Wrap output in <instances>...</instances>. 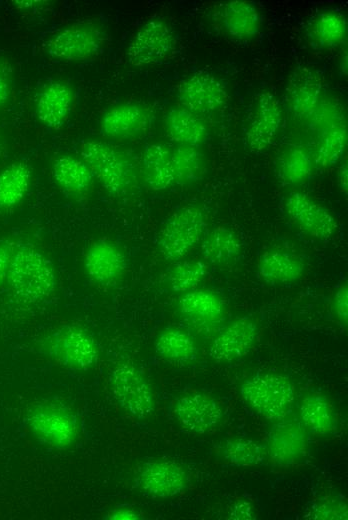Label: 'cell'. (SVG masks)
<instances>
[{
    "instance_id": "4fadbf2b",
    "label": "cell",
    "mask_w": 348,
    "mask_h": 520,
    "mask_svg": "<svg viewBox=\"0 0 348 520\" xmlns=\"http://www.w3.org/2000/svg\"><path fill=\"white\" fill-rule=\"evenodd\" d=\"M83 265L91 281L102 287H110L125 274L128 258L115 243L98 239L85 250Z\"/></svg>"
},
{
    "instance_id": "ee69618b",
    "label": "cell",
    "mask_w": 348,
    "mask_h": 520,
    "mask_svg": "<svg viewBox=\"0 0 348 520\" xmlns=\"http://www.w3.org/2000/svg\"><path fill=\"white\" fill-rule=\"evenodd\" d=\"M337 184L342 193L345 195L347 194V187H348V169L347 165L343 164L341 167H339L337 172Z\"/></svg>"
},
{
    "instance_id": "7a4b0ae2",
    "label": "cell",
    "mask_w": 348,
    "mask_h": 520,
    "mask_svg": "<svg viewBox=\"0 0 348 520\" xmlns=\"http://www.w3.org/2000/svg\"><path fill=\"white\" fill-rule=\"evenodd\" d=\"M80 157L90 168L93 177L111 195L125 196L137 183V173L130 157L107 142L84 141Z\"/></svg>"
},
{
    "instance_id": "74e56055",
    "label": "cell",
    "mask_w": 348,
    "mask_h": 520,
    "mask_svg": "<svg viewBox=\"0 0 348 520\" xmlns=\"http://www.w3.org/2000/svg\"><path fill=\"white\" fill-rule=\"evenodd\" d=\"M334 313L338 321L346 326L348 322V287L341 285L337 288L333 298Z\"/></svg>"
},
{
    "instance_id": "1f68e13d",
    "label": "cell",
    "mask_w": 348,
    "mask_h": 520,
    "mask_svg": "<svg viewBox=\"0 0 348 520\" xmlns=\"http://www.w3.org/2000/svg\"><path fill=\"white\" fill-rule=\"evenodd\" d=\"M174 182L189 185L201 180L207 173L205 155L194 146L178 145L171 154Z\"/></svg>"
},
{
    "instance_id": "603a6c76",
    "label": "cell",
    "mask_w": 348,
    "mask_h": 520,
    "mask_svg": "<svg viewBox=\"0 0 348 520\" xmlns=\"http://www.w3.org/2000/svg\"><path fill=\"white\" fill-rule=\"evenodd\" d=\"M221 18L226 33L237 40L253 39L261 28L260 11L251 1H228L223 6Z\"/></svg>"
},
{
    "instance_id": "4dcf8cb0",
    "label": "cell",
    "mask_w": 348,
    "mask_h": 520,
    "mask_svg": "<svg viewBox=\"0 0 348 520\" xmlns=\"http://www.w3.org/2000/svg\"><path fill=\"white\" fill-rule=\"evenodd\" d=\"M156 354L174 364H187L197 358V346L192 337L180 329H167L155 340Z\"/></svg>"
},
{
    "instance_id": "7c38bea8",
    "label": "cell",
    "mask_w": 348,
    "mask_h": 520,
    "mask_svg": "<svg viewBox=\"0 0 348 520\" xmlns=\"http://www.w3.org/2000/svg\"><path fill=\"white\" fill-rule=\"evenodd\" d=\"M282 121L283 113L278 98L269 91L260 93L244 135L247 148L253 152L268 149L276 139Z\"/></svg>"
},
{
    "instance_id": "5b68a950",
    "label": "cell",
    "mask_w": 348,
    "mask_h": 520,
    "mask_svg": "<svg viewBox=\"0 0 348 520\" xmlns=\"http://www.w3.org/2000/svg\"><path fill=\"white\" fill-rule=\"evenodd\" d=\"M51 358L72 370H88L98 359V346L94 338L82 327L64 325L55 330L46 341Z\"/></svg>"
},
{
    "instance_id": "2e32d148",
    "label": "cell",
    "mask_w": 348,
    "mask_h": 520,
    "mask_svg": "<svg viewBox=\"0 0 348 520\" xmlns=\"http://www.w3.org/2000/svg\"><path fill=\"white\" fill-rule=\"evenodd\" d=\"M259 333L249 317L231 321L212 340L209 355L216 362H231L244 357L254 346Z\"/></svg>"
},
{
    "instance_id": "f546056e",
    "label": "cell",
    "mask_w": 348,
    "mask_h": 520,
    "mask_svg": "<svg viewBox=\"0 0 348 520\" xmlns=\"http://www.w3.org/2000/svg\"><path fill=\"white\" fill-rule=\"evenodd\" d=\"M346 144L347 126L344 121L323 127L311 155L313 164L323 169L334 166L343 156Z\"/></svg>"
},
{
    "instance_id": "d6986e66",
    "label": "cell",
    "mask_w": 348,
    "mask_h": 520,
    "mask_svg": "<svg viewBox=\"0 0 348 520\" xmlns=\"http://www.w3.org/2000/svg\"><path fill=\"white\" fill-rule=\"evenodd\" d=\"M175 414L179 423L194 433L210 431L222 418L219 404L211 397L199 393L178 399Z\"/></svg>"
},
{
    "instance_id": "9a60e30c",
    "label": "cell",
    "mask_w": 348,
    "mask_h": 520,
    "mask_svg": "<svg viewBox=\"0 0 348 520\" xmlns=\"http://www.w3.org/2000/svg\"><path fill=\"white\" fill-rule=\"evenodd\" d=\"M135 483L144 494L158 498H170L180 494L187 485L183 468L170 460H153L139 469Z\"/></svg>"
},
{
    "instance_id": "4316f807",
    "label": "cell",
    "mask_w": 348,
    "mask_h": 520,
    "mask_svg": "<svg viewBox=\"0 0 348 520\" xmlns=\"http://www.w3.org/2000/svg\"><path fill=\"white\" fill-rule=\"evenodd\" d=\"M164 125L168 136L178 145L199 147L208 137L204 122L183 107L171 108L165 115Z\"/></svg>"
},
{
    "instance_id": "d6a6232c",
    "label": "cell",
    "mask_w": 348,
    "mask_h": 520,
    "mask_svg": "<svg viewBox=\"0 0 348 520\" xmlns=\"http://www.w3.org/2000/svg\"><path fill=\"white\" fill-rule=\"evenodd\" d=\"M300 418L303 426L315 434H328L336 429L333 408L323 396L305 397L300 404Z\"/></svg>"
},
{
    "instance_id": "6da1fadb",
    "label": "cell",
    "mask_w": 348,
    "mask_h": 520,
    "mask_svg": "<svg viewBox=\"0 0 348 520\" xmlns=\"http://www.w3.org/2000/svg\"><path fill=\"white\" fill-rule=\"evenodd\" d=\"M12 292L27 302H39L51 297L58 279L52 262L35 246L18 242L6 278Z\"/></svg>"
},
{
    "instance_id": "e0dca14e",
    "label": "cell",
    "mask_w": 348,
    "mask_h": 520,
    "mask_svg": "<svg viewBox=\"0 0 348 520\" xmlns=\"http://www.w3.org/2000/svg\"><path fill=\"white\" fill-rule=\"evenodd\" d=\"M323 82L317 71L309 67H298L289 76L286 86V102L291 113L309 120L319 104Z\"/></svg>"
},
{
    "instance_id": "b9f144b4",
    "label": "cell",
    "mask_w": 348,
    "mask_h": 520,
    "mask_svg": "<svg viewBox=\"0 0 348 520\" xmlns=\"http://www.w3.org/2000/svg\"><path fill=\"white\" fill-rule=\"evenodd\" d=\"M10 95V80L5 66L0 62V106L3 105Z\"/></svg>"
},
{
    "instance_id": "836d02e7",
    "label": "cell",
    "mask_w": 348,
    "mask_h": 520,
    "mask_svg": "<svg viewBox=\"0 0 348 520\" xmlns=\"http://www.w3.org/2000/svg\"><path fill=\"white\" fill-rule=\"evenodd\" d=\"M206 274L207 266L202 261H176L168 270L167 282L172 291L186 293L196 289Z\"/></svg>"
},
{
    "instance_id": "3957f363",
    "label": "cell",
    "mask_w": 348,
    "mask_h": 520,
    "mask_svg": "<svg viewBox=\"0 0 348 520\" xmlns=\"http://www.w3.org/2000/svg\"><path fill=\"white\" fill-rule=\"evenodd\" d=\"M244 401L269 420H282L292 411L295 393L289 379L276 373H258L241 385Z\"/></svg>"
},
{
    "instance_id": "f1b7e54d",
    "label": "cell",
    "mask_w": 348,
    "mask_h": 520,
    "mask_svg": "<svg viewBox=\"0 0 348 520\" xmlns=\"http://www.w3.org/2000/svg\"><path fill=\"white\" fill-rule=\"evenodd\" d=\"M32 181V169L24 161H16L0 172V212L18 206L26 197Z\"/></svg>"
},
{
    "instance_id": "60d3db41",
    "label": "cell",
    "mask_w": 348,
    "mask_h": 520,
    "mask_svg": "<svg viewBox=\"0 0 348 520\" xmlns=\"http://www.w3.org/2000/svg\"><path fill=\"white\" fill-rule=\"evenodd\" d=\"M230 518L235 520H251L255 518L253 506L246 501H239L233 505Z\"/></svg>"
},
{
    "instance_id": "83f0119b",
    "label": "cell",
    "mask_w": 348,
    "mask_h": 520,
    "mask_svg": "<svg viewBox=\"0 0 348 520\" xmlns=\"http://www.w3.org/2000/svg\"><path fill=\"white\" fill-rule=\"evenodd\" d=\"M52 177L59 188L73 195L86 193L93 182V174L80 158L63 155L56 158L51 168Z\"/></svg>"
},
{
    "instance_id": "7402d4cb",
    "label": "cell",
    "mask_w": 348,
    "mask_h": 520,
    "mask_svg": "<svg viewBox=\"0 0 348 520\" xmlns=\"http://www.w3.org/2000/svg\"><path fill=\"white\" fill-rule=\"evenodd\" d=\"M180 314L199 327L213 326L224 315L222 298L208 289H194L184 293L178 303Z\"/></svg>"
},
{
    "instance_id": "30bf717a",
    "label": "cell",
    "mask_w": 348,
    "mask_h": 520,
    "mask_svg": "<svg viewBox=\"0 0 348 520\" xmlns=\"http://www.w3.org/2000/svg\"><path fill=\"white\" fill-rule=\"evenodd\" d=\"M181 107L197 114L212 113L228 102V90L216 76L197 72L183 79L177 87Z\"/></svg>"
},
{
    "instance_id": "8d00e7d4",
    "label": "cell",
    "mask_w": 348,
    "mask_h": 520,
    "mask_svg": "<svg viewBox=\"0 0 348 520\" xmlns=\"http://www.w3.org/2000/svg\"><path fill=\"white\" fill-rule=\"evenodd\" d=\"M314 520H346L348 505L346 498L340 493H331L315 500L304 516Z\"/></svg>"
},
{
    "instance_id": "cb8c5ba5",
    "label": "cell",
    "mask_w": 348,
    "mask_h": 520,
    "mask_svg": "<svg viewBox=\"0 0 348 520\" xmlns=\"http://www.w3.org/2000/svg\"><path fill=\"white\" fill-rule=\"evenodd\" d=\"M172 150L161 143L147 144L142 152L141 171L146 186L162 191L173 185Z\"/></svg>"
},
{
    "instance_id": "7bdbcfd3",
    "label": "cell",
    "mask_w": 348,
    "mask_h": 520,
    "mask_svg": "<svg viewBox=\"0 0 348 520\" xmlns=\"http://www.w3.org/2000/svg\"><path fill=\"white\" fill-rule=\"evenodd\" d=\"M14 5L20 9L25 11H39L47 6L51 5V1H40V0H21V1H14Z\"/></svg>"
},
{
    "instance_id": "5bb4252c",
    "label": "cell",
    "mask_w": 348,
    "mask_h": 520,
    "mask_svg": "<svg viewBox=\"0 0 348 520\" xmlns=\"http://www.w3.org/2000/svg\"><path fill=\"white\" fill-rule=\"evenodd\" d=\"M266 456L276 465L290 466L307 453L308 437L303 424L293 419H282L268 433Z\"/></svg>"
},
{
    "instance_id": "ac0fdd59",
    "label": "cell",
    "mask_w": 348,
    "mask_h": 520,
    "mask_svg": "<svg viewBox=\"0 0 348 520\" xmlns=\"http://www.w3.org/2000/svg\"><path fill=\"white\" fill-rule=\"evenodd\" d=\"M151 123L149 109L140 103H120L108 109L100 121L103 135L124 139L140 135Z\"/></svg>"
},
{
    "instance_id": "f35d334b",
    "label": "cell",
    "mask_w": 348,
    "mask_h": 520,
    "mask_svg": "<svg viewBox=\"0 0 348 520\" xmlns=\"http://www.w3.org/2000/svg\"><path fill=\"white\" fill-rule=\"evenodd\" d=\"M14 244L8 240H0V285L6 280Z\"/></svg>"
},
{
    "instance_id": "ba28073f",
    "label": "cell",
    "mask_w": 348,
    "mask_h": 520,
    "mask_svg": "<svg viewBox=\"0 0 348 520\" xmlns=\"http://www.w3.org/2000/svg\"><path fill=\"white\" fill-rule=\"evenodd\" d=\"M110 387L119 405L137 418L154 411L151 387L144 375L133 365L122 363L109 376Z\"/></svg>"
},
{
    "instance_id": "e575fe53",
    "label": "cell",
    "mask_w": 348,
    "mask_h": 520,
    "mask_svg": "<svg viewBox=\"0 0 348 520\" xmlns=\"http://www.w3.org/2000/svg\"><path fill=\"white\" fill-rule=\"evenodd\" d=\"M313 168L311 154L303 147L290 148L280 164V176L287 184H300L306 181Z\"/></svg>"
},
{
    "instance_id": "484cf974",
    "label": "cell",
    "mask_w": 348,
    "mask_h": 520,
    "mask_svg": "<svg viewBox=\"0 0 348 520\" xmlns=\"http://www.w3.org/2000/svg\"><path fill=\"white\" fill-rule=\"evenodd\" d=\"M346 35V17L334 10L318 14L306 29L307 42L315 50L334 49L344 42Z\"/></svg>"
},
{
    "instance_id": "52a82bcc",
    "label": "cell",
    "mask_w": 348,
    "mask_h": 520,
    "mask_svg": "<svg viewBox=\"0 0 348 520\" xmlns=\"http://www.w3.org/2000/svg\"><path fill=\"white\" fill-rule=\"evenodd\" d=\"M28 423L34 435L51 447L67 448L77 438V418L60 403L45 402L37 405L32 409Z\"/></svg>"
},
{
    "instance_id": "d590c367",
    "label": "cell",
    "mask_w": 348,
    "mask_h": 520,
    "mask_svg": "<svg viewBox=\"0 0 348 520\" xmlns=\"http://www.w3.org/2000/svg\"><path fill=\"white\" fill-rule=\"evenodd\" d=\"M226 461L235 466H255L261 464L265 457V447L260 443L244 438L230 439L223 448Z\"/></svg>"
},
{
    "instance_id": "d4e9b609",
    "label": "cell",
    "mask_w": 348,
    "mask_h": 520,
    "mask_svg": "<svg viewBox=\"0 0 348 520\" xmlns=\"http://www.w3.org/2000/svg\"><path fill=\"white\" fill-rule=\"evenodd\" d=\"M201 253L204 259L213 265H231L240 259L242 243L232 229L220 225L204 235L201 241Z\"/></svg>"
},
{
    "instance_id": "277c9868",
    "label": "cell",
    "mask_w": 348,
    "mask_h": 520,
    "mask_svg": "<svg viewBox=\"0 0 348 520\" xmlns=\"http://www.w3.org/2000/svg\"><path fill=\"white\" fill-rule=\"evenodd\" d=\"M203 211L185 206L172 213L156 236V246L168 261H179L197 245L205 229Z\"/></svg>"
},
{
    "instance_id": "ab89813d",
    "label": "cell",
    "mask_w": 348,
    "mask_h": 520,
    "mask_svg": "<svg viewBox=\"0 0 348 520\" xmlns=\"http://www.w3.org/2000/svg\"><path fill=\"white\" fill-rule=\"evenodd\" d=\"M104 519L110 520H139L143 519L142 515L135 509L128 506H121L111 509Z\"/></svg>"
},
{
    "instance_id": "44dd1931",
    "label": "cell",
    "mask_w": 348,
    "mask_h": 520,
    "mask_svg": "<svg viewBox=\"0 0 348 520\" xmlns=\"http://www.w3.org/2000/svg\"><path fill=\"white\" fill-rule=\"evenodd\" d=\"M257 270L262 281L274 285H286L301 279L306 265L302 258L291 252L270 249L259 257Z\"/></svg>"
},
{
    "instance_id": "8fae6325",
    "label": "cell",
    "mask_w": 348,
    "mask_h": 520,
    "mask_svg": "<svg viewBox=\"0 0 348 520\" xmlns=\"http://www.w3.org/2000/svg\"><path fill=\"white\" fill-rule=\"evenodd\" d=\"M283 205L287 216L310 236L327 240L337 233L335 217L309 195L293 191L287 195Z\"/></svg>"
},
{
    "instance_id": "8992f818",
    "label": "cell",
    "mask_w": 348,
    "mask_h": 520,
    "mask_svg": "<svg viewBox=\"0 0 348 520\" xmlns=\"http://www.w3.org/2000/svg\"><path fill=\"white\" fill-rule=\"evenodd\" d=\"M176 35L170 23L153 17L132 37L127 48V60L136 67L153 65L166 59L174 50Z\"/></svg>"
},
{
    "instance_id": "9c48e42d",
    "label": "cell",
    "mask_w": 348,
    "mask_h": 520,
    "mask_svg": "<svg viewBox=\"0 0 348 520\" xmlns=\"http://www.w3.org/2000/svg\"><path fill=\"white\" fill-rule=\"evenodd\" d=\"M103 33L93 23H78L66 27L45 44V50L52 58L65 61H81L99 53L103 44Z\"/></svg>"
},
{
    "instance_id": "ffe728a7",
    "label": "cell",
    "mask_w": 348,
    "mask_h": 520,
    "mask_svg": "<svg viewBox=\"0 0 348 520\" xmlns=\"http://www.w3.org/2000/svg\"><path fill=\"white\" fill-rule=\"evenodd\" d=\"M73 99V90L67 83L52 81L37 96V118L48 128H60L71 113Z\"/></svg>"
}]
</instances>
